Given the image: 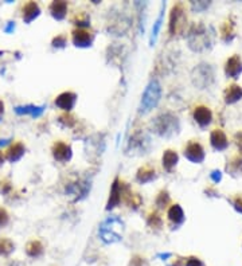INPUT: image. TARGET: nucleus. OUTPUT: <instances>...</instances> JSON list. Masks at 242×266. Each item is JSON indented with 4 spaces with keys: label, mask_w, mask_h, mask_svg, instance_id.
Wrapping results in <instances>:
<instances>
[{
    "label": "nucleus",
    "mask_w": 242,
    "mask_h": 266,
    "mask_svg": "<svg viewBox=\"0 0 242 266\" xmlns=\"http://www.w3.org/2000/svg\"><path fill=\"white\" fill-rule=\"evenodd\" d=\"M187 41L190 49L201 53L213 46V34H210L208 27L202 22L195 23L187 33Z\"/></svg>",
    "instance_id": "f257e3e1"
},
{
    "label": "nucleus",
    "mask_w": 242,
    "mask_h": 266,
    "mask_svg": "<svg viewBox=\"0 0 242 266\" xmlns=\"http://www.w3.org/2000/svg\"><path fill=\"white\" fill-rule=\"evenodd\" d=\"M152 131L160 137H164V139L172 137L179 132L178 117L170 112L162 113L152 121Z\"/></svg>",
    "instance_id": "f03ea898"
},
{
    "label": "nucleus",
    "mask_w": 242,
    "mask_h": 266,
    "mask_svg": "<svg viewBox=\"0 0 242 266\" xmlns=\"http://www.w3.org/2000/svg\"><path fill=\"white\" fill-rule=\"evenodd\" d=\"M124 222L117 217H108L100 226L99 234L102 242L105 244H116L123 240Z\"/></svg>",
    "instance_id": "7ed1b4c3"
},
{
    "label": "nucleus",
    "mask_w": 242,
    "mask_h": 266,
    "mask_svg": "<svg viewBox=\"0 0 242 266\" xmlns=\"http://www.w3.org/2000/svg\"><path fill=\"white\" fill-rule=\"evenodd\" d=\"M160 97H162V86H160L159 81L158 79H151L147 87H145V90H144L139 113L140 114H147V113L151 112L152 109L156 108V105L159 104Z\"/></svg>",
    "instance_id": "20e7f679"
},
{
    "label": "nucleus",
    "mask_w": 242,
    "mask_h": 266,
    "mask_svg": "<svg viewBox=\"0 0 242 266\" xmlns=\"http://www.w3.org/2000/svg\"><path fill=\"white\" fill-rule=\"evenodd\" d=\"M186 26H187V15H186L185 6L182 3H176L171 8L170 34L172 37L183 34L186 31Z\"/></svg>",
    "instance_id": "39448f33"
},
{
    "label": "nucleus",
    "mask_w": 242,
    "mask_h": 266,
    "mask_svg": "<svg viewBox=\"0 0 242 266\" xmlns=\"http://www.w3.org/2000/svg\"><path fill=\"white\" fill-rule=\"evenodd\" d=\"M185 158L187 159V160L191 161V163L201 164L202 161L204 160V158H206L204 148L202 146L201 142L191 140L185 148Z\"/></svg>",
    "instance_id": "423d86ee"
},
{
    "label": "nucleus",
    "mask_w": 242,
    "mask_h": 266,
    "mask_svg": "<svg viewBox=\"0 0 242 266\" xmlns=\"http://www.w3.org/2000/svg\"><path fill=\"white\" fill-rule=\"evenodd\" d=\"M93 41H95V35L86 28H77L76 27L72 31V42L76 47H81V49L90 47Z\"/></svg>",
    "instance_id": "0eeeda50"
},
{
    "label": "nucleus",
    "mask_w": 242,
    "mask_h": 266,
    "mask_svg": "<svg viewBox=\"0 0 242 266\" xmlns=\"http://www.w3.org/2000/svg\"><path fill=\"white\" fill-rule=\"evenodd\" d=\"M51 155H53L54 160L59 161V163H68L73 156L72 146L66 144V142L58 140L51 146Z\"/></svg>",
    "instance_id": "6e6552de"
},
{
    "label": "nucleus",
    "mask_w": 242,
    "mask_h": 266,
    "mask_svg": "<svg viewBox=\"0 0 242 266\" xmlns=\"http://www.w3.org/2000/svg\"><path fill=\"white\" fill-rule=\"evenodd\" d=\"M77 102V94L74 92H64L55 98V106L64 110L65 113H70Z\"/></svg>",
    "instance_id": "1a4fd4ad"
},
{
    "label": "nucleus",
    "mask_w": 242,
    "mask_h": 266,
    "mask_svg": "<svg viewBox=\"0 0 242 266\" xmlns=\"http://www.w3.org/2000/svg\"><path fill=\"white\" fill-rule=\"evenodd\" d=\"M193 117L195 123L201 128H206L211 124L213 121V113L210 110V108L204 105H198L194 108Z\"/></svg>",
    "instance_id": "9d476101"
},
{
    "label": "nucleus",
    "mask_w": 242,
    "mask_h": 266,
    "mask_svg": "<svg viewBox=\"0 0 242 266\" xmlns=\"http://www.w3.org/2000/svg\"><path fill=\"white\" fill-rule=\"evenodd\" d=\"M242 73V60L241 56L234 54L233 56H230L225 64V74L229 78L237 79L239 78V75Z\"/></svg>",
    "instance_id": "9b49d317"
},
{
    "label": "nucleus",
    "mask_w": 242,
    "mask_h": 266,
    "mask_svg": "<svg viewBox=\"0 0 242 266\" xmlns=\"http://www.w3.org/2000/svg\"><path fill=\"white\" fill-rule=\"evenodd\" d=\"M24 152H26V146H24V144H23L22 141H15L12 142L11 145L6 150L4 156H6V160L11 161V163H15V161L22 159Z\"/></svg>",
    "instance_id": "f8f14e48"
},
{
    "label": "nucleus",
    "mask_w": 242,
    "mask_h": 266,
    "mask_svg": "<svg viewBox=\"0 0 242 266\" xmlns=\"http://www.w3.org/2000/svg\"><path fill=\"white\" fill-rule=\"evenodd\" d=\"M210 144L216 151H225L229 146V140H227L225 132L220 128H217L214 131L211 132L210 135Z\"/></svg>",
    "instance_id": "ddd939ff"
},
{
    "label": "nucleus",
    "mask_w": 242,
    "mask_h": 266,
    "mask_svg": "<svg viewBox=\"0 0 242 266\" xmlns=\"http://www.w3.org/2000/svg\"><path fill=\"white\" fill-rule=\"evenodd\" d=\"M242 98V87L237 83H231L229 86H226L225 92H223V100L227 105L235 104Z\"/></svg>",
    "instance_id": "4468645a"
},
{
    "label": "nucleus",
    "mask_w": 242,
    "mask_h": 266,
    "mask_svg": "<svg viewBox=\"0 0 242 266\" xmlns=\"http://www.w3.org/2000/svg\"><path fill=\"white\" fill-rule=\"evenodd\" d=\"M41 14V8H39L38 3L35 2H27L23 4L22 7V18L26 23H31L35 18H38Z\"/></svg>",
    "instance_id": "2eb2a0df"
},
{
    "label": "nucleus",
    "mask_w": 242,
    "mask_h": 266,
    "mask_svg": "<svg viewBox=\"0 0 242 266\" xmlns=\"http://www.w3.org/2000/svg\"><path fill=\"white\" fill-rule=\"evenodd\" d=\"M121 202V182L118 178H116L112 184V188H110V195L109 200H108V204H106V210L109 211L112 209H114L116 206H118Z\"/></svg>",
    "instance_id": "dca6fc26"
},
{
    "label": "nucleus",
    "mask_w": 242,
    "mask_h": 266,
    "mask_svg": "<svg viewBox=\"0 0 242 266\" xmlns=\"http://www.w3.org/2000/svg\"><path fill=\"white\" fill-rule=\"evenodd\" d=\"M155 178H156V169L154 165L145 164L137 169L136 180L139 182V183L141 184L149 183V182H152Z\"/></svg>",
    "instance_id": "f3484780"
},
{
    "label": "nucleus",
    "mask_w": 242,
    "mask_h": 266,
    "mask_svg": "<svg viewBox=\"0 0 242 266\" xmlns=\"http://www.w3.org/2000/svg\"><path fill=\"white\" fill-rule=\"evenodd\" d=\"M68 3L64 2V0H55V2L50 4L49 11L54 19L62 20V19H65L66 15H68Z\"/></svg>",
    "instance_id": "a211bd4d"
},
{
    "label": "nucleus",
    "mask_w": 242,
    "mask_h": 266,
    "mask_svg": "<svg viewBox=\"0 0 242 266\" xmlns=\"http://www.w3.org/2000/svg\"><path fill=\"white\" fill-rule=\"evenodd\" d=\"M167 217H168V221L172 223L174 226H180L183 225L186 217L185 213H183V209H182L179 204H172V206L168 207V211H167Z\"/></svg>",
    "instance_id": "6ab92c4d"
},
{
    "label": "nucleus",
    "mask_w": 242,
    "mask_h": 266,
    "mask_svg": "<svg viewBox=\"0 0 242 266\" xmlns=\"http://www.w3.org/2000/svg\"><path fill=\"white\" fill-rule=\"evenodd\" d=\"M178 161H179V156L178 154H176V151L174 150L164 151V154H163V158H162V164H163V168L166 169L167 172H171V171L174 169L175 165L178 164Z\"/></svg>",
    "instance_id": "aec40b11"
},
{
    "label": "nucleus",
    "mask_w": 242,
    "mask_h": 266,
    "mask_svg": "<svg viewBox=\"0 0 242 266\" xmlns=\"http://www.w3.org/2000/svg\"><path fill=\"white\" fill-rule=\"evenodd\" d=\"M45 253V246L39 240H33L26 245V254L31 258H39Z\"/></svg>",
    "instance_id": "412c9836"
},
{
    "label": "nucleus",
    "mask_w": 242,
    "mask_h": 266,
    "mask_svg": "<svg viewBox=\"0 0 242 266\" xmlns=\"http://www.w3.org/2000/svg\"><path fill=\"white\" fill-rule=\"evenodd\" d=\"M72 23L77 26V28H86L90 27V16L85 11H77L72 16Z\"/></svg>",
    "instance_id": "4be33fe9"
},
{
    "label": "nucleus",
    "mask_w": 242,
    "mask_h": 266,
    "mask_svg": "<svg viewBox=\"0 0 242 266\" xmlns=\"http://www.w3.org/2000/svg\"><path fill=\"white\" fill-rule=\"evenodd\" d=\"M235 24L231 19H227L226 22H223L222 27H221V37L225 42H230L233 41L235 33Z\"/></svg>",
    "instance_id": "5701e85b"
},
{
    "label": "nucleus",
    "mask_w": 242,
    "mask_h": 266,
    "mask_svg": "<svg viewBox=\"0 0 242 266\" xmlns=\"http://www.w3.org/2000/svg\"><path fill=\"white\" fill-rule=\"evenodd\" d=\"M164 8H166V3L162 4V10H160L159 16H158V19H156V22L154 23V28H152V35H151V39H149V43H151V46H154V43H155V42H156V39H158V35H159L160 28H162L163 19H164Z\"/></svg>",
    "instance_id": "b1692460"
},
{
    "label": "nucleus",
    "mask_w": 242,
    "mask_h": 266,
    "mask_svg": "<svg viewBox=\"0 0 242 266\" xmlns=\"http://www.w3.org/2000/svg\"><path fill=\"white\" fill-rule=\"evenodd\" d=\"M15 250V244L12 242L10 238H6V237H2L0 238V255L2 257H7Z\"/></svg>",
    "instance_id": "393cba45"
},
{
    "label": "nucleus",
    "mask_w": 242,
    "mask_h": 266,
    "mask_svg": "<svg viewBox=\"0 0 242 266\" xmlns=\"http://www.w3.org/2000/svg\"><path fill=\"white\" fill-rule=\"evenodd\" d=\"M170 203H171V198L170 195H168V192L162 190V191L158 194V196H156V200H155L156 207L160 209V210H164V209H167V207L170 206Z\"/></svg>",
    "instance_id": "a878e982"
},
{
    "label": "nucleus",
    "mask_w": 242,
    "mask_h": 266,
    "mask_svg": "<svg viewBox=\"0 0 242 266\" xmlns=\"http://www.w3.org/2000/svg\"><path fill=\"white\" fill-rule=\"evenodd\" d=\"M147 223L149 227H152V229H160L163 226V219L162 217L159 215V213L158 211H151V213L148 214V218H147Z\"/></svg>",
    "instance_id": "bb28decb"
},
{
    "label": "nucleus",
    "mask_w": 242,
    "mask_h": 266,
    "mask_svg": "<svg viewBox=\"0 0 242 266\" xmlns=\"http://www.w3.org/2000/svg\"><path fill=\"white\" fill-rule=\"evenodd\" d=\"M58 123L65 128H73L77 124V119L73 116L72 113H62L58 117Z\"/></svg>",
    "instance_id": "cd10ccee"
},
{
    "label": "nucleus",
    "mask_w": 242,
    "mask_h": 266,
    "mask_svg": "<svg viewBox=\"0 0 242 266\" xmlns=\"http://www.w3.org/2000/svg\"><path fill=\"white\" fill-rule=\"evenodd\" d=\"M227 171H230L233 173H238L242 171V155H238V156H234L229 161L227 164Z\"/></svg>",
    "instance_id": "c85d7f7f"
},
{
    "label": "nucleus",
    "mask_w": 242,
    "mask_h": 266,
    "mask_svg": "<svg viewBox=\"0 0 242 266\" xmlns=\"http://www.w3.org/2000/svg\"><path fill=\"white\" fill-rule=\"evenodd\" d=\"M66 43H68V37L65 34L57 35V37L53 39V42H51L53 47H57V49H64L65 46H66Z\"/></svg>",
    "instance_id": "c756f323"
},
{
    "label": "nucleus",
    "mask_w": 242,
    "mask_h": 266,
    "mask_svg": "<svg viewBox=\"0 0 242 266\" xmlns=\"http://www.w3.org/2000/svg\"><path fill=\"white\" fill-rule=\"evenodd\" d=\"M18 113H31L33 116H41L43 109L42 108H35V106H26V108H16Z\"/></svg>",
    "instance_id": "7c9ffc66"
},
{
    "label": "nucleus",
    "mask_w": 242,
    "mask_h": 266,
    "mask_svg": "<svg viewBox=\"0 0 242 266\" xmlns=\"http://www.w3.org/2000/svg\"><path fill=\"white\" fill-rule=\"evenodd\" d=\"M10 222V214L4 207H0V229H3Z\"/></svg>",
    "instance_id": "2f4dec72"
},
{
    "label": "nucleus",
    "mask_w": 242,
    "mask_h": 266,
    "mask_svg": "<svg viewBox=\"0 0 242 266\" xmlns=\"http://www.w3.org/2000/svg\"><path fill=\"white\" fill-rule=\"evenodd\" d=\"M185 266H206V265H204L202 259L191 255V257H189V258H185Z\"/></svg>",
    "instance_id": "473e14b6"
},
{
    "label": "nucleus",
    "mask_w": 242,
    "mask_h": 266,
    "mask_svg": "<svg viewBox=\"0 0 242 266\" xmlns=\"http://www.w3.org/2000/svg\"><path fill=\"white\" fill-rule=\"evenodd\" d=\"M129 266H148L147 259L141 257V255H135L133 258H131Z\"/></svg>",
    "instance_id": "72a5a7b5"
},
{
    "label": "nucleus",
    "mask_w": 242,
    "mask_h": 266,
    "mask_svg": "<svg viewBox=\"0 0 242 266\" xmlns=\"http://www.w3.org/2000/svg\"><path fill=\"white\" fill-rule=\"evenodd\" d=\"M191 6H193V8L195 11H201L202 8H207L208 6H210V3H206V2H197V3H195V2H193Z\"/></svg>",
    "instance_id": "f704fd0d"
},
{
    "label": "nucleus",
    "mask_w": 242,
    "mask_h": 266,
    "mask_svg": "<svg viewBox=\"0 0 242 266\" xmlns=\"http://www.w3.org/2000/svg\"><path fill=\"white\" fill-rule=\"evenodd\" d=\"M210 178H211L214 183H218V182H221V179H222V173H221V171H213Z\"/></svg>",
    "instance_id": "c9c22d12"
},
{
    "label": "nucleus",
    "mask_w": 242,
    "mask_h": 266,
    "mask_svg": "<svg viewBox=\"0 0 242 266\" xmlns=\"http://www.w3.org/2000/svg\"><path fill=\"white\" fill-rule=\"evenodd\" d=\"M234 141H235V144H237V146H238L239 152H241V155H242V132H238V133L235 135Z\"/></svg>",
    "instance_id": "e433bc0d"
},
{
    "label": "nucleus",
    "mask_w": 242,
    "mask_h": 266,
    "mask_svg": "<svg viewBox=\"0 0 242 266\" xmlns=\"http://www.w3.org/2000/svg\"><path fill=\"white\" fill-rule=\"evenodd\" d=\"M234 207H235V210L239 211V213H242V198H241V196H238V198H235Z\"/></svg>",
    "instance_id": "4c0bfd02"
},
{
    "label": "nucleus",
    "mask_w": 242,
    "mask_h": 266,
    "mask_svg": "<svg viewBox=\"0 0 242 266\" xmlns=\"http://www.w3.org/2000/svg\"><path fill=\"white\" fill-rule=\"evenodd\" d=\"M4 161H6V156H4V152L0 151V167L4 164Z\"/></svg>",
    "instance_id": "58836bf2"
},
{
    "label": "nucleus",
    "mask_w": 242,
    "mask_h": 266,
    "mask_svg": "<svg viewBox=\"0 0 242 266\" xmlns=\"http://www.w3.org/2000/svg\"><path fill=\"white\" fill-rule=\"evenodd\" d=\"M3 114H4V102L0 100V119H2Z\"/></svg>",
    "instance_id": "ea45409f"
},
{
    "label": "nucleus",
    "mask_w": 242,
    "mask_h": 266,
    "mask_svg": "<svg viewBox=\"0 0 242 266\" xmlns=\"http://www.w3.org/2000/svg\"><path fill=\"white\" fill-rule=\"evenodd\" d=\"M12 266H24L23 263H12Z\"/></svg>",
    "instance_id": "a19ab883"
}]
</instances>
